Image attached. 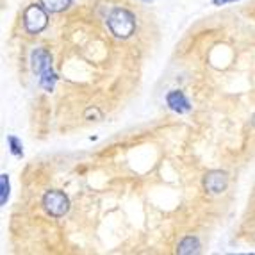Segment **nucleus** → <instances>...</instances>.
<instances>
[{"mask_svg":"<svg viewBox=\"0 0 255 255\" xmlns=\"http://www.w3.org/2000/svg\"><path fill=\"white\" fill-rule=\"evenodd\" d=\"M30 66H32V72L38 75L39 86H41L45 91H52L57 81V75H55L54 68H52V55L48 54L45 48H36L30 54Z\"/></svg>","mask_w":255,"mask_h":255,"instance_id":"f257e3e1","label":"nucleus"},{"mask_svg":"<svg viewBox=\"0 0 255 255\" xmlns=\"http://www.w3.org/2000/svg\"><path fill=\"white\" fill-rule=\"evenodd\" d=\"M107 27H109V30L116 38L127 39L136 30V16L130 11H127V9L116 7L107 16Z\"/></svg>","mask_w":255,"mask_h":255,"instance_id":"f03ea898","label":"nucleus"},{"mask_svg":"<svg viewBox=\"0 0 255 255\" xmlns=\"http://www.w3.org/2000/svg\"><path fill=\"white\" fill-rule=\"evenodd\" d=\"M48 23L47 9L41 4H30L23 13V27L29 34H39Z\"/></svg>","mask_w":255,"mask_h":255,"instance_id":"7ed1b4c3","label":"nucleus"},{"mask_svg":"<svg viewBox=\"0 0 255 255\" xmlns=\"http://www.w3.org/2000/svg\"><path fill=\"white\" fill-rule=\"evenodd\" d=\"M43 209H45V211L54 218L64 216L70 209L68 196L64 195L63 191L50 189V191H47L45 193V196H43Z\"/></svg>","mask_w":255,"mask_h":255,"instance_id":"20e7f679","label":"nucleus"},{"mask_svg":"<svg viewBox=\"0 0 255 255\" xmlns=\"http://www.w3.org/2000/svg\"><path fill=\"white\" fill-rule=\"evenodd\" d=\"M229 186V175L227 171L213 170L207 171L204 177V187L209 195H221Z\"/></svg>","mask_w":255,"mask_h":255,"instance_id":"39448f33","label":"nucleus"},{"mask_svg":"<svg viewBox=\"0 0 255 255\" xmlns=\"http://www.w3.org/2000/svg\"><path fill=\"white\" fill-rule=\"evenodd\" d=\"M166 104L171 111L179 113V115H184V113H189L191 111V104L187 100V97L179 90H173L166 95Z\"/></svg>","mask_w":255,"mask_h":255,"instance_id":"423d86ee","label":"nucleus"},{"mask_svg":"<svg viewBox=\"0 0 255 255\" xmlns=\"http://www.w3.org/2000/svg\"><path fill=\"white\" fill-rule=\"evenodd\" d=\"M180 255H193L200 252V241L198 238H193V236H187L182 241L179 243V248H177Z\"/></svg>","mask_w":255,"mask_h":255,"instance_id":"0eeeda50","label":"nucleus"},{"mask_svg":"<svg viewBox=\"0 0 255 255\" xmlns=\"http://www.w3.org/2000/svg\"><path fill=\"white\" fill-rule=\"evenodd\" d=\"M41 5L50 13H61L72 5V0H39Z\"/></svg>","mask_w":255,"mask_h":255,"instance_id":"6e6552de","label":"nucleus"},{"mask_svg":"<svg viewBox=\"0 0 255 255\" xmlns=\"http://www.w3.org/2000/svg\"><path fill=\"white\" fill-rule=\"evenodd\" d=\"M9 198V179L7 175H0V204L5 205Z\"/></svg>","mask_w":255,"mask_h":255,"instance_id":"1a4fd4ad","label":"nucleus"},{"mask_svg":"<svg viewBox=\"0 0 255 255\" xmlns=\"http://www.w3.org/2000/svg\"><path fill=\"white\" fill-rule=\"evenodd\" d=\"M7 143H9V146H11V152H13L14 155H21V153H23V150H21V143L18 141V137L9 136Z\"/></svg>","mask_w":255,"mask_h":255,"instance_id":"9d476101","label":"nucleus"},{"mask_svg":"<svg viewBox=\"0 0 255 255\" xmlns=\"http://www.w3.org/2000/svg\"><path fill=\"white\" fill-rule=\"evenodd\" d=\"M214 5H225L229 4V2H236V0H213Z\"/></svg>","mask_w":255,"mask_h":255,"instance_id":"9b49d317","label":"nucleus"},{"mask_svg":"<svg viewBox=\"0 0 255 255\" xmlns=\"http://www.w3.org/2000/svg\"><path fill=\"white\" fill-rule=\"evenodd\" d=\"M252 125H254V127H255V115L252 116Z\"/></svg>","mask_w":255,"mask_h":255,"instance_id":"f8f14e48","label":"nucleus"}]
</instances>
